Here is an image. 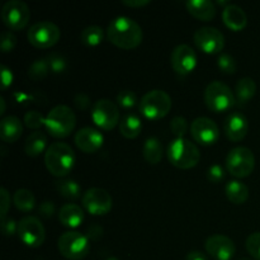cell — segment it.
<instances>
[{
	"mask_svg": "<svg viewBox=\"0 0 260 260\" xmlns=\"http://www.w3.org/2000/svg\"><path fill=\"white\" fill-rule=\"evenodd\" d=\"M106 260H119V259H117L116 256H111V258H107Z\"/></svg>",
	"mask_w": 260,
	"mask_h": 260,
	"instance_id": "50",
	"label": "cell"
},
{
	"mask_svg": "<svg viewBox=\"0 0 260 260\" xmlns=\"http://www.w3.org/2000/svg\"><path fill=\"white\" fill-rule=\"evenodd\" d=\"M45 165L55 177H66L75 165V154L65 142H53L45 152Z\"/></svg>",
	"mask_w": 260,
	"mask_h": 260,
	"instance_id": "2",
	"label": "cell"
},
{
	"mask_svg": "<svg viewBox=\"0 0 260 260\" xmlns=\"http://www.w3.org/2000/svg\"><path fill=\"white\" fill-rule=\"evenodd\" d=\"M61 30L55 23L50 20H42L29 28L27 38L30 45L36 48H51L60 41Z\"/></svg>",
	"mask_w": 260,
	"mask_h": 260,
	"instance_id": "9",
	"label": "cell"
},
{
	"mask_svg": "<svg viewBox=\"0 0 260 260\" xmlns=\"http://www.w3.org/2000/svg\"><path fill=\"white\" fill-rule=\"evenodd\" d=\"M119 109L116 103L109 99H99L91 108V119L103 131H111L119 123Z\"/></svg>",
	"mask_w": 260,
	"mask_h": 260,
	"instance_id": "11",
	"label": "cell"
},
{
	"mask_svg": "<svg viewBox=\"0 0 260 260\" xmlns=\"http://www.w3.org/2000/svg\"><path fill=\"white\" fill-rule=\"evenodd\" d=\"M256 84L251 78H243L236 83L235 94L238 102L241 104H245L255 95Z\"/></svg>",
	"mask_w": 260,
	"mask_h": 260,
	"instance_id": "28",
	"label": "cell"
},
{
	"mask_svg": "<svg viewBox=\"0 0 260 260\" xmlns=\"http://www.w3.org/2000/svg\"><path fill=\"white\" fill-rule=\"evenodd\" d=\"M218 69L222 71L223 74H228V75H233L236 71V62L235 58L231 57L228 53H222V55L218 57Z\"/></svg>",
	"mask_w": 260,
	"mask_h": 260,
	"instance_id": "38",
	"label": "cell"
},
{
	"mask_svg": "<svg viewBox=\"0 0 260 260\" xmlns=\"http://www.w3.org/2000/svg\"><path fill=\"white\" fill-rule=\"evenodd\" d=\"M190 135L193 140L203 146L215 145L220 139V128L211 118L198 117L190 124Z\"/></svg>",
	"mask_w": 260,
	"mask_h": 260,
	"instance_id": "15",
	"label": "cell"
},
{
	"mask_svg": "<svg viewBox=\"0 0 260 260\" xmlns=\"http://www.w3.org/2000/svg\"><path fill=\"white\" fill-rule=\"evenodd\" d=\"M75 145L85 154H94L99 151L104 144V137L98 129L93 127H84L75 135Z\"/></svg>",
	"mask_w": 260,
	"mask_h": 260,
	"instance_id": "18",
	"label": "cell"
},
{
	"mask_svg": "<svg viewBox=\"0 0 260 260\" xmlns=\"http://www.w3.org/2000/svg\"><path fill=\"white\" fill-rule=\"evenodd\" d=\"M107 38L112 45L122 50H134L139 47L144 38L139 23L128 17H117L107 28Z\"/></svg>",
	"mask_w": 260,
	"mask_h": 260,
	"instance_id": "1",
	"label": "cell"
},
{
	"mask_svg": "<svg viewBox=\"0 0 260 260\" xmlns=\"http://www.w3.org/2000/svg\"><path fill=\"white\" fill-rule=\"evenodd\" d=\"M170 129H172L173 134L177 136V139H183L188 131L187 119L183 118V117L180 116L174 117V118L172 119V122H170Z\"/></svg>",
	"mask_w": 260,
	"mask_h": 260,
	"instance_id": "37",
	"label": "cell"
},
{
	"mask_svg": "<svg viewBox=\"0 0 260 260\" xmlns=\"http://www.w3.org/2000/svg\"><path fill=\"white\" fill-rule=\"evenodd\" d=\"M122 4L128 8H144L150 4V0H123Z\"/></svg>",
	"mask_w": 260,
	"mask_h": 260,
	"instance_id": "47",
	"label": "cell"
},
{
	"mask_svg": "<svg viewBox=\"0 0 260 260\" xmlns=\"http://www.w3.org/2000/svg\"><path fill=\"white\" fill-rule=\"evenodd\" d=\"M246 250L254 259L260 260V233H254L246 239Z\"/></svg>",
	"mask_w": 260,
	"mask_h": 260,
	"instance_id": "35",
	"label": "cell"
},
{
	"mask_svg": "<svg viewBox=\"0 0 260 260\" xmlns=\"http://www.w3.org/2000/svg\"><path fill=\"white\" fill-rule=\"evenodd\" d=\"M207 178L211 183L218 184V183H221L225 179V170H223V168L218 164L211 165L210 169H208L207 172Z\"/></svg>",
	"mask_w": 260,
	"mask_h": 260,
	"instance_id": "40",
	"label": "cell"
},
{
	"mask_svg": "<svg viewBox=\"0 0 260 260\" xmlns=\"http://www.w3.org/2000/svg\"><path fill=\"white\" fill-rule=\"evenodd\" d=\"M38 213H40L41 217L51 218L55 215V205L52 202H48V201L41 203L40 207H38Z\"/></svg>",
	"mask_w": 260,
	"mask_h": 260,
	"instance_id": "43",
	"label": "cell"
},
{
	"mask_svg": "<svg viewBox=\"0 0 260 260\" xmlns=\"http://www.w3.org/2000/svg\"><path fill=\"white\" fill-rule=\"evenodd\" d=\"M0 46H2V51L4 53L12 52L15 46H17V37L12 32H9V30H5L2 35Z\"/></svg>",
	"mask_w": 260,
	"mask_h": 260,
	"instance_id": "39",
	"label": "cell"
},
{
	"mask_svg": "<svg viewBox=\"0 0 260 260\" xmlns=\"http://www.w3.org/2000/svg\"><path fill=\"white\" fill-rule=\"evenodd\" d=\"M206 251L216 260H231L235 255V243L225 235H212L206 240Z\"/></svg>",
	"mask_w": 260,
	"mask_h": 260,
	"instance_id": "17",
	"label": "cell"
},
{
	"mask_svg": "<svg viewBox=\"0 0 260 260\" xmlns=\"http://www.w3.org/2000/svg\"><path fill=\"white\" fill-rule=\"evenodd\" d=\"M142 131V122L135 113H127L119 122V132L124 139L134 140L139 137Z\"/></svg>",
	"mask_w": 260,
	"mask_h": 260,
	"instance_id": "24",
	"label": "cell"
},
{
	"mask_svg": "<svg viewBox=\"0 0 260 260\" xmlns=\"http://www.w3.org/2000/svg\"><path fill=\"white\" fill-rule=\"evenodd\" d=\"M83 206L90 215L104 216L112 210L113 200L106 189L90 188L83 194Z\"/></svg>",
	"mask_w": 260,
	"mask_h": 260,
	"instance_id": "13",
	"label": "cell"
},
{
	"mask_svg": "<svg viewBox=\"0 0 260 260\" xmlns=\"http://www.w3.org/2000/svg\"><path fill=\"white\" fill-rule=\"evenodd\" d=\"M46 129L56 139L70 136L76 126V116L70 107L56 106L46 117Z\"/></svg>",
	"mask_w": 260,
	"mask_h": 260,
	"instance_id": "4",
	"label": "cell"
},
{
	"mask_svg": "<svg viewBox=\"0 0 260 260\" xmlns=\"http://www.w3.org/2000/svg\"><path fill=\"white\" fill-rule=\"evenodd\" d=\"M57 248L61 255L69 260H81L90 250L88 236L78 231H68L58 238Z\"/></svg>",
	"mask_w": 260,
	"mask_h": 260,
	"instance_id": "7",
	"label": "cell"
},
{
	"mask_svg": "<svg viewBox=\"0 0 260 260\" xmlns=\"http://www.w3.org/2000/svg\"><path fill=\"white\" fill-rule=\"evenodd\" d=\"M168 159L173 167L188 170L197 167L201 160V152L193 142L187 139H175L168 147Z\"/></svg>",
	"mask_w": 260,
	"mask_h": 260,
	"instance_id": "3",
	"label": "cell"
},
{
	"mask_svg": "<svg viewBox=\"0 0 260 260\" xmlns=\"http://www.w3.org/2000/svg\"><path fill=\"white\" fill-rule=\"evenodd\" d=\"M48 65H50V70L55 74H61L66 70L68 68V62H66L65 57L58 53H51L47 57Z\"/></svg>",
	"mask_w": 260,
	"mask_h": 260,
	"instance_id": "36",
	"label": "cell"
},
{
	"mask_svg": "<svg viewBox=\"0 0 260 260\" xmlns=\"http://www.w3.org/2000/svg\"><path fill=\"white\" fill-rule=\"evenodd\" d=\"M18 238L29 248H40L46 239L45 226L37 217L27 216L18 222Z\"/></svg>",
	"mask_w": 260,
	"mask_h": 260,
	"instance_id": "12",
	"label": "cell"
},
{
	"mask_svg": "<svg viewBox=\"0 0 260 260\" xmlns=\"http://www.w3.org/2000/svg\"><path fill=\"white\" fill-rule=\"evenodd\" d=\"M0 71H2V89L3 90H7L13 83V74L10 69H8L5 65H2L0 68Z\"/></svg>",
	"mask_w": 260,
	"mask_h": 260,
	"instance_id": "44",
	"label": "cell"
},
{
	"mask_svg": "<svg viewBox=\"0 0 260 260\" xmlns=\"http://www.w3.org/2000/svg\"><path fill=\"white\" fill-rule=\"evenodd\" d=\"M222 20L226 27L234 32H240L248 24L246 13L235 4L226 5L222 12Z\"/></svg>",
	"mask_w": 260,
	"mask_h": 260,
	"instance_id": "20",
	"label": "cell"
},
{
	"mask_svg": "<svg viewBox=\"0 0 260 260\" xmlns=\"http://www.w3.org/2000/svg\"><path fill=\"white\" fill-rule=\"evenodd\" d=\"M58 220L65 228L76 229L83 223L84 211L81 210L80 206L68 203V205H63L58 211Z\"/></svg>",
	"mask_w": 260,
	"mask_h": 260,
	"instance_id": "23",
	"label": "cell"
},
{
	"mask_svg": "<svg viewBox=\"0 0 260 260\" xmlns=\"http://www.w3.org/2000/svg\"><path fill=\"white\" fill-rule=\"evenodd\" d=\"M23 126L18 117L8 116L4 117L0 122V139L8 144L18 141L22 136Z\"/></svg>",
	"mask_w": 260,
	"mask_h": 260,
	"instance_id": "22",
	"label": "cell"
},
{
	"mask_svg": "<svg viewBox=\"0 0 260 260\" xmlns=\"http://www.w3.org/2000/svg\"><path fill=\"white\" fill-rule=\"evenodd\" d=\"M0 104H2V109H0V114L5 113V101L4 98H0Z\"/></svg>",
	"mask_w": 260,
	"mask_h": 260,
	"instance_id": "49",
	"label": "cell"
},
{
	"mask_svg": "<svg viewBox=\"0 0 260 260\" xmlns=\"http://www.w3.org/2000/svg\"><path fill=\"white\" fill-rule=\"evenodd\" d=\"M10 207V196L5 188L0 189V215H2V222L7 220V213Z\"/></svg>",
	"mask_w": 260,
	"mask_h": 260,
	"instance_id": "41",
	"label": "cell"
},
{
	"mask_svg": "<svg viewBox=\"0 0 260 260\" xmlns=\"http://www.w3.org/2000/svg\"><path fill=\"white\" fill-rule=\"evenodd\" d=\"M239 260H250V259H246V258H244V259H239Z\"/></svg>",
	"mask_w": 260,
	"mask_h": 260,
	"instance_id": "51",
	"label": "cell"
},
{
	"mask_svg": "<svg viewBox=\"0 0 260 260\" xmlns=\"http://www.w3.org/2000/svg\"><path fill=\"white\" fill-rule=\"evenodd\" d=\"M226 197L234 205H244L249 198V188L240 180H231L225 187Z\"/></svg>",
	"mask_w": 260,
	"mask_h": 260,
	"instance_id": "26",
	"label": "cell"
},
{
	"mask_svg": "<svg viewBox=\"0 0 260 260\" xmlns=\"http://www.w3.org/2000/svg\"><path fill=\"white\" fill-rule=\"evenodd\" d=\"M13 202H14L17 210L22 211V212H29L35 208L36 205V198L35 194L30 192L29 189H18L17 192L13 196Z\"/></svg>",
	"mask_w": 260,
	"mask_h": 260,
	"instance_id": "29",
	"label": "cell"
},
{
	"mask_svg": "<svg viewBox=\"0 0 260 260\" xmlns=\"http://www.w3.org/2000/svg\"><path fill=\"white\" fill-rule=\"evenodd\" d=\"M196 46L208 55L218 53L225 47V37L218 30L217 28L213 27H202L196 30L193 36Z\"/></svg>",
	"mask_w": 260,
	"mask_h": 260,
	"instance_id": "14",
	"label": "cell"
},
{
	"mask_svg": "<svg viewBox=\"0 0 260 260\" xmlns=\"http://www.w3.org/2000/svg\"><path fill=\"white\" fill-rule=\"evenodd\" d=\"M255 156L253 151L245 146L234 147L226 157V169L234 177L246 178L254 172Z\"/></svg>",
	"mask_w": 260,
	"mask_h": 260,
	"instance_id": "8",
	"label": "cell"
},
{
	"mask_svg": "<svg viewBox=\"0 0 260 260\" xmlns=\"http://www.w3.org/2000/svg\"><path fill=\"white\" fill-rule=\"evenodd\" d=\"M103 235V229L98 225L90 226L88 229V239H91V240H98V239L102 238Z\"/></svg>",
	"mask_w": 260,
	"mask_h": 260,
	"instance_id": "46",
	"label": "cell"
},
{
	"mask_svg": "<svg viewBox=\"0 0 260 260\" xmlns=\"http://www.w3.org/2000/svg\"><path fill=\"white\" fill-rule=\"evenodd\" d=\"M74 103L78 107V109H81V111H85V109H88L89 106H90V101H89L88 95H85V94L83 93L78 94V95L75 96Z\"/></svg>",
	"mask_w": 260,
	"mask_h": 260,
	"instance_id": "45",
	"label": "cell"
},
{
	"mask_svg": "<svg viewBox=\"0 0 260 260\" xmlns=\"http://www.w3.org/2000/svg\"><path fill=\"white\" fill-rule=\"evenodd\" d=\"M226 137L233 142H240L246 137L249 131V122L244 114L233 112L228 116L223 123Z\"/></svg>",
	"mask_w": 260,
	"mask_h": 260,
	"instance_id": "19",
	"label": "cell"
},
{
	"mask_svg": "<svg viewBox=\"0 0 260 260\" xmlns=\"http://www.w3.org/2000/svg\"><path fill=\"white\" fill-rule=\"evenodd\" d=\"M56 189L60 193V196L70 201L78 200L81 196L80 185L73 179H63L56 182Z\"/></svg>",
	"mask_w": 260,
	"mask_h": 260,
	"instance_id": "30",
	"label": "cell"
},
{
	"mask_svg": "<svg viewBox=\"0 0 260 260\" xmlns=\"http://www.w3.org/2000/svg\"><path fill=\"white\" fill-rule=\"evenodd\" d=\"M185 260H208V258L205 255V254L201 253V251L193 250L187 254V258H185Z\"/></svg>",
	"mask_w": 260,
	"mask_h": 260,
	"instance_id": "48",
	"label": "cell"
},
{
	"mask_svg": "<svg viewBox=\"0 0 260 260\" xmlns=\"http://www.w3.org/2000/svg\"><path fill=\"white\" fill-rule=\"evenodd\" d=\"M47 146V136L41 131H35L27 137L24 144V151L28 156L37 157L45 152Z\"/></svg>",
	"mask_w": 260,
	"mask_h": 260,
	"instance_id": "25",
	"label": "cell"
},
{
	"mask_svg": "<svg viewBox=\"0 0 260 260\" xmlns=\"http://www.w3.org/2000/svg\"><path fill=\"white\" fill-rule=\"evenodd\" d=\"M142 156L149 164L157 165L162 159V145L156 137H150L142 147Z\"/></svg>",
	"mask_w": 260,
	"mask_h": 260,
	"instance_id": "27",
	"label": "cell"
},
{
	"mask_svg": "<svg viewBox=\"0 0 260 260\" xmlns=\"http://www.w3.org/2000/svg\"><path fill=\"white\" fill-rule=\"evenodd\" d=\"M197 65V55L188 45H179L172 52V66L179 75H188Z\"/></svg>",
	"mask_w": 260,
	"mask_h": 260,
	"instance_id": "16",
	"label": "cell"
},
{
	"mask_svg": "<svg viewBox=\"0 0 260 260\" xmlns=\"http://www.w3.org/2000/svg\"><path fill=\"white\" fill-rule=\"evenodd\" d=\"M117 102H118V106L122 107V108L131 109L137 104V96L134 91L122 90L117 95Z\"/></svg>",
	"mask_w": 260,
	"mask_h": 260,
	"instance_id": "34",
	"label": "cell"
},
{
	"mask_svg": "<svg viewBox=\"0 0 260 260\" xmlns=\"http://www.w3.org/2000/svg\"><path fill=\"white\" fill-rule=\"evenodd\" d=\"M2 230L4 236L10 238L14 234H18V223L13 218H7V220L2 222Z\"/></svg>",
	"mask_w": 260,
	"mask_h": 260,
	"instance_id": "42",
	"label": "cell"
},
{
	"mask_svg": "<svg viewBox=\"0 0 260 260\" xmlns=\"http://www.w3.org/2000/svg\"><path fill=\"white\" fill-rule=\"evenodd\" d=\"M205 103L210 111L215 113H223L234 107L235 95L226 84L221 81H212L205 90Z\"/></svg>",
	"mask_w": 260,
	"mask_h": 260,
	"instance_id": "6",
	"label": "cell"
},
{
	"mask_svg": "<svg viewBox=\"0 0 260 260\" xmlns=\"http://www.w3.org/2000/svg\"><path fill=\"white\" fill-rule=\"evenodd\" d=\"M172 106V98L167 91L154 89L142 96L139 108L145 118L150 121H159L169 114Z\"/></svg>",
	"mask_w": 260,
	"mask_h": 260,
	"instance_id": "5",
	"label": "cell"
},
{
	"mask_svg": "<svg viewBox=\"0 0 260 260\" xmlns=\"http://www.w3.org/2000/svg\"><path fill=\"white\" fill-rule=\"evenodd\" d=\"M185 8L192 17L202 22H210L216 17V7L210 0H189Z\"/></svg>",
	"mask_w": 260,
	"mask_h": 260,
	"instance_id": "21",
	"label": "cell"
},
{
	"mask_svg": "<svg viewBox=\"0 0 260 260\" xmlns=\"http://www.w3.org/2000/svg\"><path fill=\"white\" fill-rule=\"evenodd\" d=\"M2 19L10 30H20L27 27L30 19L29 7L20 0H9L2 9Z\"/></svg>",
	"mask_w": 260,
	"mask_h": 260,
	"instance_id": "10",
	"label": "cell"
},
{
	"mask_svg": "<svg viewBox=\"0 0 260 260\" xmlns=\"http://www.w3.org/2000/svg\"><path fill=\"white\" fill-rule=\"evenodd\" d=\"M103 37V29L98 25H89V27L84 28L83 32L80 33L81 43H84L88 47H95V46L101 45Z\"/></svg>",
	"mask_w": 260,
	"mask_h": 260,
	"instance_id": "31",
	"label": "cell"
},
{
	"mask_svg": "<svg viewBox=\"0 0 260 260\" xmlns=\"http://www.w3.org/2000/svg\"><path fill=\"white\" fill-rule=\"evenodd\" d=\"M46 118L42 116L41 112L37 111H29L25 113L24 116V124L28 127V128L37 129L40 127H42L45 124Z\"/></svg>",
	"mask_w": 260,
	"mask_h": 260,
	"instance_id": "33",
	"label": "cell"
},
{
	"mask_svg": "<svg viewBox=\"0 0 260 260\" xmlns=\"http://www.w3.org/2000/svg\"><path fill=\"white\" fill-rule=\"evenodd\" d=\"M48 71H50V65H48L47 58H37L30 63L28 69V75L32 80L40 81L47 76Z\"/></svg>",
	"mask_w": 260,
	"mask_h": 260,
	"instance_id": "32",
	"label": "cell"
}]
</instances>
